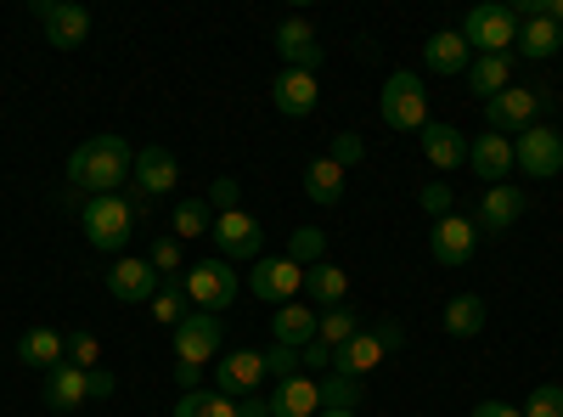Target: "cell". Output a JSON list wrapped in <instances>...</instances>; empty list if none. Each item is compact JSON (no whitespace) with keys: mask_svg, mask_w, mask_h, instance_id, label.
<instances>
[{"mask_svg":"<svg viewBox=\"0 0 563 417\" xmlns=\"http://www.w3.org/2000/svg\"><path fill=\"white\" fill-rule=\"evenodd\" d=\"M541 108H547V85H507L501 97L485 102V124L496 135H525L530 124H541Z\"/></svg>","mask_w":563,"mask_h":417,"instance_id":"277c9868","label":"cell"},{"mask_svg":"<svg viewBox=\"0 0 563 417\" xmlns=\"http://www.w3.org/2000/svg\"><path fill=\"white\" fill-rule=\"evenodd\" d=\"M474 417H525V411H519V406H507V400H479Z\"/></svg>","mask_w":563,"mask_h":417,"instance_id":"c3c4849f","label":"cell"},{"mask_svg":"<svg viewBox=\"0 0 563 417\" xmlns=\"http://www.w3.org/2000/svg\"><path fill=\"white\" fill-rule=\"evenodd\" d=\"M378 113H384L389 130H422L429 124V90L417 85V74H389L384 97H378Z\"/></svg>","mask_w":563,"mask_h":417,"instance_id":"8992f818","label":"cell"},{"mask_svg":"<svg viewBox=\"0 0 563 417\" xmlns=\"http://www.w3.org/2000/svg\"><path fill=\"white\" fill-rule=\"evenodd\" d=\"M294 373H305V355L288 350V344H271V350H265V378L282 384V378H294Z\"/></svg>","mask_w":563,"mask_h":417,"instance_id":"ab89813d","label":"cell"},{"mask_svg":"<svg viewBox=\"0 0 563 417\" xmlns=\"http://www.w3.org/2000/svg\"><path fill=\"white\" fill-rule=\"evenodd\" d=\"M512 164L536 180H552L563 169V135L552 124H530L525 135H512Z\"/></svg>","mask_w":563,"mask_h":417,"instance_id":"52a82bcc","label":"cell"},{"mask_svg":"<svg viewBox=\"0 0 563 417\" xmlns=\"http://www.w3.org/2000/svg\"><path fill=\"white\" fill-rule=\"evenodd\" d=\"M288 260H294V265H305V271H310V265H321V260H327V238H321L316 226H299L294 238H288Z\"/></svg>","mask_w":563,"mask_h":417,"instance_id":"8d00e7d4","label":"cell"},{"mask_svg":"<svg viewBox=\"0 0 563 417\" xmlns=\"http://www.w3.org/2000/svg\"><path fill=\"white\" fill-rule=\"evenodd\" d=\"M34 12H40L45 40H52L57 52H74V45L90 40V12L74 7V0H34Z\"/></svg>","mask_w":563,"mask_h":417,"instance_id":"7c38bea8","label":"cell"},{"mask_svg":"<svg viewBox=\"0 0 563 417\" xmlns=\"http://www.w3.org/2000/svg\"><path fill=\"white\" fill-rule=\"evenodd\" d=\"M220 344H225V328H220V316H209V310L186 316L180 328H175V361L180 366H198V373H203V361L220 355Z\"/></svg>","mask_w":563,"mask_h":417,"instance_id":"9c48e42d","label":"cell"},{"mask_svg":"<svg viewBox=\"0 0 563 417\" xmlns=\"http://www.w3.org/2000/svg\"><path fill=\"white\" fill-rule=\"evenodd\" d=\"M18 361H23V366H40V373H52V366L68 361V333H57V328H29V333L18 339Z\"/></svg>","mask_w":563,"mask_h":417,"instance_id":"603a6c76","label":"cell"},{"mask_svg":"<svg viewBox=\"0 0 563 417\" xmlns=\"http://www.w3.org/2000/svg\"><path fill=\"white\" fill-rule=\"evenodd\" d=\"M519 411H525V417H563V384H536Z\"/></svg>","mask_w":563,"mask_h":417,"instance_id":"f35d334b","label":"cell"},{"mask_svg":"<svg viewBox=\"0 0 563 417\" xmlns=\"http://www.w3.org/2000/svg\"><path fill=\"white\" fill-rule=\"evenodd\" d=\"M147 265H153L158 276H169V283L180 276V265H186V249H180V238H175V231H169V238H153V249H147Z\"/></svg>","mask_w":563,"mask_h":417,"instance_id":"74e56055","label":"cell"},{"mask_svg":"<svg viewBox=\"0 0 563 417\" xmlns=\"http://www.w3.org/2000/svg\"><path fill=\"white\" fill-rule=\"evenodd\" d=\"M90 400V373H79V366H52L45 373V406H57V411H74Z\"/></svg>","mask_w":563,"mask_h":417,"instance_id":"cb8c5ba5","label":"cell"},{"mask_svg":"<svg viewBox=\"0 0 563 417\" xmlns=\"http://www.w3.org/2000/svg\"><path fill=\"white\" fill-rule=\"evenodd\" d=\"M175 283H180V294H186L192 310L220 316V310L238 305V265H231V260H198L192 271H180Z\"/></svg>","mask_w":563,"mask_h":417,"instance_id":"3957f363","label":"cell"},{"mask_svg":"<svg viewBox=\"0 0 563 417\" xmlns=\"http://www.w3.org/2000/svg\"><path fill=\"white\" fill-rule=\"evenodd\" d=\"M519 215H525V193L519 187H485V198L474 209V226H479V238H485V231L501 238L507 226H519Z\"/></svg>","mask_w":563,"mask_h":417,"instance_id":"ffe728a7","label":"cell"},{"mask_svg":"<svg viewBox=\"0 0 563 417\" xmlns=\"http://www.w3.org/2000/svg\"><path fill=\"white\" fill-rule=\"evenodd\" d=\"M130 169H135V147L124 142V135H90V142H79L74 158H68V180L85 198L119 193L130 180Z\"/></svg>","mask_w":563,"mask_h":417,"instance_id":"6da1fadb","label":"cell"},{"mask_svg":"<svg viewBox=\"0 0 563 417\" xmlns=\"http://www.w3.org/2000/svg\"><path fill=\"white\" fill-rule=\"evenodd\" d=\"M271 417H321V384L310 373L282 378L276 395H271Z\"/></svg>","mask_w":563,"mask_h":417,"instance_id":"7402d4cb","label":"cell"},{"mask_svg":"<svg viewBox=\"0 0 563 417\" xmlns=\"http://www.w3.org/2000/svg\"><path fill=\"white\" fill-rule=\"evenodd\" d=\"M417 204H422V215L445 220V215H451V187H445V180H434V187H422V193H417Z\"/></svg>","mask_w":563,"mask_h":417,"instance_id":"ee69618b","label":"cell"},{"mask_svg":"<svg viewBox=\"0 0 563 417\" xmlns=\"http://www.w3.org/2000/svg\"><path fill=\"white\" fill-rule=\"evenodd\" d=\"M519 52L536 57V63H547L552 52H563V29H558L552 18H530V23H519Z\"/></svg>","mask_w":563,"mask_h":417,"instance_id":"1f68e13d","label":"cell"},{"mask_svg":"<svg viewBox=\"0 0 563 417\" xmlns=\"http://www.w3.org/2000/svg\"><path fill=\"white\" fill-rule=\"evenodd\" d=\"M135 204L130 198H119V193H108V198H85V209H79V226H85V243L90 249H102V254H119L124 243H130V231H135Z\"/></svg>","mask_w":563,"mask_h":417,"instance_id":"7a4b0ae2","label":"cell"},{"mask_svg":"<svg viewBox=\"0 0 563 417\" xmlns=\"http://www.w3.org/2000/svg\"><path fill=\"white\" fill-rule=\"evenodd\" d=\"M445 333L451 339H479L485 333V299L479 294H456L445 305Z\"/></svg>","mask_w":563,"mask_h":417,"instance_id":"4dcf8cb0","label":"cell"},{"mask_svg":"<svg viewBox=\"0 0 563 417\" xmlns=\"http://www.w3.org/2000/svg\"><path fill=\"white\" fill-rule=\"evenodd\" d=\"M209 209H243V180H231V175H220L214 187H209Z\"/></svg>","mask_w":563,"mask_h":417,"instance_id":"7bdbcfd3","label":"cell"},{"mask_svg":"<svg viewBox=\"0 0 563 417\" xmlns=\"http://www.w3.org/2000/svg\"><path fill=\"white\" fill-rule=\"evenodd\" d=\"M462 40L479 57H512L507 45H519V18H512V7H474L462 18Z\"/></svg>","mask_w":563,"mask_h":417,"instance_id":"5b68a950","label":"cell"},{"mask_svg":"<svg viewBox=\"0 0 563 417\" xmlns=\"http://www.w3.org/2000/svg\"><path fill=\"white\" fill-rule=\"evenodd\" d=\"M467 90H474V97H501V90L512 85V57H474V63H467Z\"/></svg>","mask_w":563,"mask_h":417,"instance_id":"f1b7e54d","label":"cell"},{"mask_svg":"<svg viewBox=\"0 0 563 417\" xmlns=\"http://www.w3.org/2000/svg\"><path fill=\"white\" fill-rule=\"evenodd\" d=\"M378 344H384V355L400 350L406 344V328H400V321H378Z\"/></svg>","mask_w":563,"mask_h":417,"instance_id":"7dc6e473","label":"cell"},{"mask_svg":"<svg viewBox=\"0 0 563 417\" xmlns=\"http://www.w3.org/2000/svg\"><path fill=\"white\" fill-rule=\"evenodd\" d=\"M203 231H214V215H209V198H186L175 204V238H203Z\"/></svg>","mask_w":563,"mask_h":417,"instance_id":"836d02e7","label":"cell"},{"mask_svg":"<svg viewBox=\"0 0 563 417\" xmlns=\"http://www.w3.org/2000/svg\"><path fill=\"white\" fill-rule=\"evenodd\" d=\"M119 384H113V373H108V366H90V400H108Z\"/></svg>","mask_w":563,"mask_h":417,"instance_id":"f6af8a7d","label":"cell"},{"mask_svg":"<svg viewBox=\"0 0 563 417\" xmlns=\"http://www.w3.org/2000/svg\"><path fill=\"white\" fill-rule=\"evenodd\" d=\"M467 169H474L479 180H490V187H507V175L519 169L512 164V142L507 135H474V142H467Z\"/></svg>","mask_w":563,"mask_h":417,"instance_id":"ac0fdd59","label":"cell"},{"mask_svg":"<svg viewBox=\"0 0 563 417\" xmlns=\"http://www.w3.org/2000/svg\"><path fill=\"white\" fill-rule=\"evenodd\" d=\"M175 417H238V400H225L220 389H214V395L186 389V395H180V406H175Z\"/></svg>","mask_w":563,"mask_h":417,"instance_id":"d6a6232c","label":"cell"},{"mask_svg":"<svg viewBox=\"0 0 563 417\" xmlns=\"http://www.w3.org/2000/svg\"><path fill=\"white\" fill-rule=\"evenodd\" d=\"M175 384H180V389H198V366H180V361H175Z\"/></svg>","mask_w":563,"mask_h":417,"instance_id":"f907efd6","label":"cell"},{"mask_svg":"<svg viewBox=\"0 0 563 417\" xmlns=\"http://www.w3.org/2000/svg\"><path fill=\"white\" fill-rule=\"evenodd\" d=\"M271 102H276L282 119H310L316 102H321V79L305 74V68H282L276 85H271Z\"/></svg>","mask_w":563,"mask_h":417,"instance_id":"5bb4252c","label":"cell"},{"mask_svg":"<svg viewBox=\"0 0 563 417\" xmlns=\"http://www.w3.org/2000/svg\"><path fill=\"white\" fill-rule=\"evenodd\" d=\"M299 355H305V366H316V373H321V366H327V373H333V361H339V355L327 350V344H305Z\"/></svg>","mask_w":563,"mask_h":417,"instance_id":"bcb514c9","label":"cell"},{"mask_svg":"<svg viewBox=\"0 0 563 417\" xmlns=\"http://www.w3.org/2000/svg\"><path fill=\"white\" fill-rule=\"evenodd\" d=\"M321 417H361V411H321Z\"/></svg>","mask_w":563,"mask_h":417,"instance_id":"816d5d0a","label":"cell"},{"mask_svg":"<svg viewBox=\"0 0 563 417\" xmlns=\"http://www.w3.org/2000/svg\"><path fill=\"white\" fill-rule=\"evenodd\" d=\"M153 321H164V328H180L186 316H192V305H186V294H180V283H164L158 294H153Z\"/></svg>","mask_w":563,"mask_h":417,"instance_id":"d590c367","label":"cell"},{"mask_svg":"<svg viewBox=\"0 0 563 417\" xmlns=\"http://www.w3.org/2000/svg\"><path fill=\"white\" fill-rule=\"evenodd\" d=\"M209 238L220 243V260H260L265 226H260L249 209H225V215H214V231H209Z\"/></svg>","mask_w":563,"mask_h":417,"instance_id":"30bf717a","label":"cell"},{"mask_svg":"<svg viewBox=\"0 0 563 417\" xmlns=\"http://www.w3.org/2000/svg\"><path fill=\"white\" fill-rule=\"evenodd\" d=\"M175 180H180V164L169 147H141L135 153V169H130V187H135V209H147V198H164L175 193Z\"/></svg>","mask_w":563,"mask_h":417,"instance_id":"ba28073f","label":"cell"},{"mask_svg":"<svg viewBox=\"0 0 563 417\" xmlns=\"http://www.w3.org/2000/svg\"><path fill=\"white\" fill-rule=\"evenodd\" d=\"M260 378H265V350H231L225 361H214V384H220V395H225V400L254 395V389H260Z\"/></svg>","mask_w":563,"mask_h":417,"instance_id":"2e32d148","label":"cell"},{"mask_svg":"<svg viewBox=\"0 0 563 417\" xmlns=\"http://www.w3.org/2000/svg\"><path fill=\"white\" fill-rule=\"evenodd\" d=\"M474 249H479V226L467 220V215H445V220L429 226V254L440 265H467V260H474Z\"/></svg>","mask_w":563,"mask_h":417,"instance_id":"4fadbf2b","label":"cell"},{"mask_svg":"<svg viewBox=\"0 0 563 417\" xmlns=\"http://www.w3.org/2000/svg\"><path fill=\"white\" fill-rule=\"evenodd\" d=\"M276 52H282V68H305V74H316L321 68V40H316V29L305 23V18H282L276 23Z\"/></svg>","mask_w":563,"mask_h":417,"instance_id":"e0dca14e","label":"cell"},{"mask_svg":"<svg viewBox=\"0 0 563 417\" xmlns=\"http://www.w3.org/2000/svg\"><path fill=\"white\" fill-rule=\"evenodd\" d=\"M271 344H288V350H305V344H316V310L310 305H276V321H271Z\"/></svg>","mask_w":563,"mask_h":417,"instance_id":"d4e9b609","label":"cell"},{"mask_svg":"<svg viewBox=\"0 0 563 417\" xmlns=\"http://www.w3.org/2000/svg\"><path fill=\"white\" fill-rule=\"evenodd\" d=\"M158 288H164V276L147 260H113V271H108V294L119 305H153Z\"/></svg>","mask_w":563,"mask_h":417,"instance_id":"9a60e30c","label":"cell"},{"mask_svg":"<svg viewBox=\"0 0 563 417\" xmlns=\"http://www.w3.org/2000/svg\"><path fill=\"white\" fill-rule=\"evenodd\" d=\"M305 294H310L316 310H333V305H344V294H350V276H344L333 260H321V265L305 271Z\"/></svg>","mask_w":563,"mask_h":417,"instance_id":"484cf974","label":"cell"},{"mask_svg":"<svg viewBox=\"0 0 563 417\" xmlns=\"http://www.w3.org/2000/svg\"><path fill=\"white\" fill-rule=\"evenodd\" d=\"M361 333V316L350 310V305H333V310H316V344H327V350H344L350 339Z\"/></svg>","mask_w":563,"mask_h":417,"instance_id":"f546056e","label":"cell"},{"mask_svg":"<svg viewBox=\"0 0 563 417\" xmlns=\"http://www.w3.org/2000/svg\"><path fill=\"white\" fill-rule=\"evenodd\" d=\"M305 198H310V204H321V209H333V204L344 198V169H339L333 158H327V153L305 164Z\"/></svg>","mask_w":563,"mask_h":417,"instance_id":"4316f807","label":"cell"},{"mask_svg":"<svg viewBox=\"0 0 563 417\" xmlns=\"http://www.w3.org/2000/svg\"><path fill=\"white\" fill-rule=\"evenodd\" d=\"M422 63H429V74L462 79V74H467V63H474V52H467L462 29H440V34H429V45H422Z\"/></svg>","mask_w":563,"mask_h":417,"instance_id":"44dd1931","label":"cell"},{"mask_svg":"<svg viewBox=\"0 0 563 417\" xmlns=\"http://www.w3.org/2000/svg\"><path fill=\"white\" fill-rule=\"evenodd\" d=\"M372 366H384V344H378V333H355L344 350H339V361H333V373H344V378H366Z\"/></svg>","mask_w":563,"mask_h":417,"instance_id":"83f0119b","label":"cell"},{"mask_svg":"<svg viewBox=\"0 0 563 417\" xmlns=\"http://www.w3.org/2000/svg\"><path fill=\"white\" fill-rule=\"evenodd\" d=\"M97 361H102V344H97V333H68V366L90 373Z\"/></svg>","mask_w":563,"mask_h":417,"instance_id":"60d3db41","label":"cell"},{"mask_svg":"<svg viewBox=\"0 0 563 417\" xmlns=\"http://www.w3.org/2000/svg\"><path fill=\"white\" fill-rule=\"evenodd\" d=\"M417 147H422V158H429L434 169H462V164H467L462 130L445 124V119H429V124H422V130H417Z\"/></svg>","mask_w":563,"mask_h":417,"instance_id":"d6986e66","label":"cell"},{"mask_svg":"<svg viewBox=\"0 0 563 417\" xmlns=\"http://www.w3.org/2000/svg\"><path fill=\"white\" fill-rule=\"evenodd\" d=\"M238 417H271V400H260V395H243V400H238Z\"/></svg>","mask_w":563,"mask_h":417,"instance_id":"681fc988","label":"cell"},{"mask_svg":"<svg viewBox=\"0 0 563 417\" xmlns=\"http://www.w3.org/2000/svg\"><path fill=\"white\" fill-rule=\"evenodd\" d=\"M355 406H361V378H344V373L321 378V411H355Z\"/></svg>","mask_w":563,"mask_h":417,"instance_id":"e575fe53","label":"cell"},{"mask_svg":"<svg viewBox=\"0 0 563 417\" xmlns=\"http://www.w3.org/2000/svg\"><path fill=\"white\" fill-rule=\"evenodd\" d=\"M249 288H254L265 305H294V294H305V265H294L288 254L260 260V265L249 271Z\"/></svg>","mask_w":563,"mask_h":417,"instance_id":"8fae6325","label":"cell"},{"mask_svg":"<svg viewBox=\"0 0 563 417\" xmlns=\"http://www.w3.org/2000/svg\"><path fill=\"white\" fill-rule=\"evenodd\" d=\"M361 153H366V147H361V135H355V130H339V135H333V153H327V158H333L339 169H355Z\"/></svg>","mask_w":563,"mask_h":417,"instance_id":"b9f144b4","label":"cell"}]
</instances>
